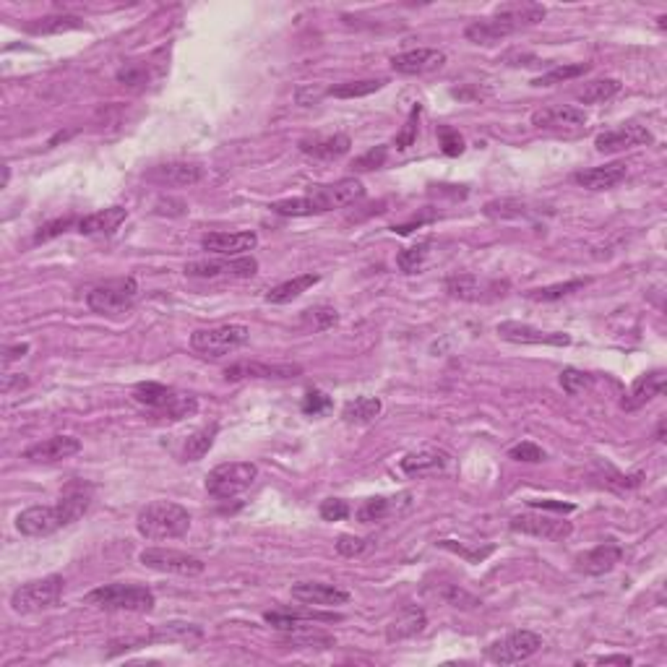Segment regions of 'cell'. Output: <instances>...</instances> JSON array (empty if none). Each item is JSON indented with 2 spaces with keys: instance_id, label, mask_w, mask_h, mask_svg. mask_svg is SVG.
Instances as JSON below:
<instances>
[{
  "instance_id": "cell-1",
  "label": "cell",
  "mask_w": 667,
  "mask_h": 667,
  "mask_svg": "<svg viewBox=\"0 0 667 667\" xmlns=\"http://www.w3.org/2000/svg\"><path fill=\"white\" fill-rule=\"evenodd\" d=\"M363 196H366V188L358 177H342L329 185H313L305 196H298V199L276 201L271 203V211L282 217H313V214L334 211V209H344Z\"/></svg>"
},
{
  "instance_id": "cell-2",
  "label": "cell",
  "mask_w": 667,
  "mask_h": 667,
  "mask_svg": "<svg viewBox=\"0 0 667 667\" xmlns=\"http://www.w3.org/2000/svg\"><path fill=\"white\" fill-rule=\"evenodd\" d=\"M545 8L537 5V3H516V5H503L498 8L496 16L490 19H480V21H472L467 29H465V37L474 45H496L500 39H506L508 34L519 32L524 27H532L537 21L545 19Z\"/></svg>"
},
{
  "instance_id": "cell-3",
  "label": "cell",
  "mask_w": 667,
  "mask_h": 667,
  "mask_svg": "<svg viewBox=\"0 0 667 667\" xmlns=\"http://www.w3.org/2000/svg\"><path fill=\"white\" fill-rule=\"evenodd\" d=\"M136 530L146 539H175L191 530V514L180 503L154 500L138 511Z\"/></svg>"
},
{
  "instance_id": "cell-4",
  "label": "cell",
  "mask_w": 667,
  "mask_h": 667,
  "mask_svg": "<svg viewBox=\"0 0 667 667\" xmlns=\"http://www.w3.org/2000/svg\"><path fill=\"white\" fill-rule=\"evenodd\" d=\"M86 602L100 610H118V613H152L154 610V592L144 584H104L100 589L89 592Z\"/></svg>"
},
{
  "instance_id": "cell-5",
  "label": "cell",
  "mask_w": 667,
  "mask_h": 667,
  "mask_svg": "<svg viewBox=\"0 0 667 667\" xmlns=\"http://www.w3.org/2000/svg\"><path fill=\"white\" fill-rule=\"evenodd\" d=\"M134 399L149 409H154L157 415L169 417V420H183L188 415H194L199 409V401L185 394H177L175 389H169L165 383L157 381H144L134 389Z\"/></svg>"
},
{
  "instance_id": "cell-6",
  "label": "cell",
  "mask_w": 667,
  "mask_h": 667,
  "mask_svg": "<svg viewBox=\"0 0 667 667\" xmlns=\"http://www.w3.org/2000/svg\"><path fill=\"white\" fill-rule=\"evenodd\" d=\"M63 587H66V581L58 573H50V576L27 581V584H21V587L13 589L11 607H13V613H21V615L50 610V607H55L61 602V597H63Z\"/></svg>"
},
{
  "instance_id": "cell-7",
  "label": "cell",
  "mask_w": 667,
  "mask_h": 667,
  "mask_svg": "<svg viewBox=\"0 0 667 667\" xmlns=\"http://www.w3.org/2000/svg\"><path fill=\"white\" fill-rule=\"evenodd\" d=\"M251 339V329L243 324H225V326H214V329H199L191 336V347L199 352L201 358H225L235 350L245 347Z\"/></svg>"
},
{
  "instance_id": "cell-8",
  "label": "cell",
  "mask_w": 667,
  "mask_h": 667,
  "mask_svg": "<svg viewBox=\"0 0 667 667\" xmlns=\"http://www.w3.org/2000/svg\"><path fill=\"white\" fill-rule=\"evenodd\" d=\"M259 477V467L251 462H227L206 474V490L217 500H227L245 493Z\"/></svg>"
},
{
  "instance_id": "cell-9",
  "label": "cell",
  "mask_w": 667,
  "mask_h": 667,
  "mask_svg": "<svg viewBox=\"0 0 667 667\" xmlns=\"http://www.w3.org/2000/svg\"><path fill=\"white\" fill-rule=\"evenodd\" d=\"M136 298H138V282L134 276H123V279H112L95 287L86 295V305L100 316H118V313L131 310Z\"/></svg>"
},
{
  "instance_id": "cell-10",
  "label": "cell",
  "mask_w": 667,
  "mask_h": 667,
  "mask_svg": "<svg viewBox=\"0 0 667 667\" xmlns=\"http://www.w3.org/2000/svg\"><path fill=\"white\" fill-rule=\"evenodd\" d=\"M542 649V636L534 631H514L488 646V660L496 665H519Z\"/></svg>"
},
{
  "instance_id": "cell-11",
  "label": "cell",
  "mask_w": 667,
  "mask_h": 667,
  "mask_svg": "<svg viewBox=\"0 0 667 667\" xmlns=\"http://www.w3.org/2000/svg\"><path fill=\"white\" fill-rule=\"evenodd\" d=\"M259 271V261L251 256L235 259H209V261H191L185 264V276L194 279H248Z\"/></svg>"
},
{
  "instance_id": "cell-12",
  "label": "cell",
  "mask_w": 667,
  "mask_h": 667,
  "mask_svg": "<svg viewBox=\"0 0 667 667\" xmlns=\"http://www.w3.org/2000/svg\"><path fill=\"white\" fill-rule=\"evenodd\" d=\"M141 566L160 571V573H175V576H199L203 573V561L196 556H188L183 550L169 548H146L138 553Z\"/></svg>"
},
{
  "instance_id": "cell-13",
  "label": "cell",
  "mask_w": 667,
  "mask_h": 667,
  "mask_svg": "<svg viewBox=\"0 0 667 667\" xmlns=\"http://www.w3.org/2000/svg\"><path fill=\"white\" fill-rule=\"evenodd\" d=\"M508 527H511V532L542 537V539H566L568 534L573 532L571 522L548 516V514H539V511H524V514L511 516Z\"/></svg>"
},
{
  "instance_id": "cell-14",
  "label": "cell",
  "mask_w": 667,
  "mask_h": 667,
  "mask_svg": "<svg viewBox=\"0 0 667 667\" xmlns=\"http://www.w3.org/2000/svg\"><path fill=\"white\" fill-rule=\"evenodd\" d=\"M68 527L66 514L61 508V503L55 506H32L27 511H21L16 516V530L27 537H47V534L58 532Z\"/></svg>"
},
{
  "instance_id": "cell-15",
  "label": "cell",
  "mask_w": 667,
  "mask_h": 667,
  "mask_svg": "<svg viewBox=\"0 0 667 667\" xmlns=\"http://www.w3.org/2000/svg\"><path fill=\"white\" fill-rule=\"evenodd\" d=\"M78 451H81V441L76 435H53L29 446L24 451V459H29L34 465H55V462L70 459Z\"/></svg>"
},
{
  "instance_id": "cell-16",
  "label": "cell",
  "mask_w": 667,
  "mask_h": 667,
  "mask_svg": "<svg viewBox=\"0 0 667 667\" xmlns=\"http://www.w3.org/2000/svg\"><path fill=\"white\" fill-rule=\"evenodd\" d=\"M498 336L514 344H550V347H568L571 336L564 332H542L530 324H519V321H503L498 324Z\"/></svg>"
},
{
  "instance_id": "cell-17",
  "label": "cell",
  "mask_w": 667,
  "mask_h": 667,
  "mask_svg": "<svg viewBox=\"0 0 667 667\" xmlns=\"http://www.w3.org/2000/svg\"><path fill=\"white\" fill-rule=\"evenodd\" d=\"M498 290H506V284H498V282H482L480 276L474 274H454L446 279V292L457 301H467V302H477V301H488V298H498L503 292Z\"/></svg>"
},
{
  "instance_id": "cell-18",
  "label": "cell",
  "mask_w": 667,
  "mask_h": 667,
  "mask_svg": "<svg viewBox=\"0 0 667 667\" xmlns=\"http://www.w3.org/2000/svg\"><path fill=\"white\" fill-rule=\"evenodd\" d=\"M302 373L301 366H292V363H235V366L225 367V378L227 381H245V378H267V381H290V378H298Z\"/></svg>"
},
{
  "instance_id": "cell-19",
  "label": "cell",
  "mask_w": 667,
  "mask_h": 667,
  "mask_svg": "<svg viewBox=\"0 0 667 667\" xmlns=\"http://www.w3.org/2000/svg\"><path fill=\"white\" fill-rule=\"evenodd\" d=\"M641 144H652V134L646 126L638 123H626L621 128L605 131L595 138V146L602 154H615V152H626L631 146H641Z\"/></svg>"
},
{
  "instance_id": "cell-20",
  "label": "cell",
  "mask_w": 667,
  "mask_h": 667,
  "mask_svg": "<svg viewBox=\"0 0 667 667\" xmlns=\"http://www.w3.org/2000/svg\"><path fill=\"white\" fill-rule=\"evenodd\" d=\"M451 465L449 451L438 449V446H423L417 451H409L399 462L404 474L409 477H425V474H441L443 469Z\"/></svg>"
},
{
  "instance_id": "cell-21",
  "label": "cell",
  "mask_w": 667,
  "mask_h": 667,
  "mask_svg": "<svg viewBox=\"0 0 667 667\" xmlns=\"http://www.w3.org/2000/svg\"><path fill=\"white\" fill-rule=\"evenodd\" d=\"M446 63V53L443 50H433V47H417V50H407L391 58V68L404 76H423L431 73Z\"/></svg>"
},
{
  "instance_id": "cell-22",
  "label": "cell",
  "mask_w": 667,
  "mask_h": 667,
  "mask_svg": "<svg viewBox=\"0 0 667 667\" xmlns=\"http://www.w3.org/2000/svg\"><path fill=\"white\" fill-rule=\"evenodd\" d=\"M665 386H667V375L665 370H652V373H644V375H638L634 381V386H631V391L623 397L621 401V409H626V412H636V409H641V407H646L652 399H657V397H663L665 394Z\"/></svg>"
},
{
  "instance_id": "cell-23",
  "label": "cell",
  "mask_w": 667,
  "mask_h": 667,
  "mask_svg": "<svg viewBox=\"0 0 667 667\" xmlns=\"http://www.w3.org/2000/svg\"><path fill=\"white\" fill-rule=\"evenodd\" d=\"M259 245V235L256 233H209L203 235L201 248L225 259H235L243 256L248 251H253Z\"/></svg>"
},
{
  "instance_id": "cell-24",
  "label": "cell",
  "mask_w": 667,
  "mask_h": 667,
  "mask_svg": "<svg viewBox=\"0 0 667 667\" xmlns=\"http://www.w3.org/2000/svg\"><path fill=\"white\" fill-rule=\"evenodd\" d=\"M292 600L302 602V605H316V607H332V605H347L350 602V592L334 587V584H324V581H301L290 589Z\"/></svg>"
},
{
  "instance_id": "cell-25",
  "label": "cell",
  "mask_w": 667,
  "mask_h": 667,
  "mask_svg": "<svg viewBox=\"0 0 667 667\" xmlns=\"http://www.w3.org/2000/svg\"><path fill=\"white\" fill-rule=\"evenodd\" d=\"M621 558H623V548H621V545H615V542H602L597 548H592V550L576 556V568H579L581 573H589V576H602V573H607V571H613V568L618 566Z\"/></svg>"
},
{
  "instance_id": "cell-26",
  "label": "cell",
  "mask_w": 667,
  "mask_h": 667,
  "mask_svg": "<svg viewBox=\"0 0 667 667\" xmlns=\"http://www.w3.org/2000/svg\"><path fill=\"white\" fill-rule=\"evenodd\" d=\"M626 175H629L626 162H610V165L581 169V172L573 175V180H576L581 188H589V191H610V188H615L618 183H623Z\"/></svg>"
},
{
  "instance_id": "cell-27",
  "label": "cell",
  "mask_w": 667,
  "mask_h": 667,
  "mask_svg": "<svg viewBox=\"0 0 667 667\" xmlns=\"http://www.w3.org/2000/svg\"><path fill=\"white\" fill-rule=\"evenodd\" d=\"M587 123V112L571 104H556V107H545L537 110L532 115L534 128H576Z\"/></svg>"
},
{
  "instance_id": "cell-28",
  "label": "cell",
  "mask_w": 667,
  "mask_h": 667,
  "mask_svg": "<svg viewBox=\"0 0 667 667\" xmlns=\"http://www.w3.org/2000/svg\"><path fill=\"white\" fill-rule=\"evenodd\" d=\"M350 146H352V141L347 134L313 136V138L301 141V152L313 160H339L350 152Z\"/></svg>"
},
{
  "instance_id": "cell-29",
  "label": "cell",
  "mask_w": 667,
  "mask_h": 667,
  "mask_svg": "<svg viewBox=\"0 0 667 667\" xmlns=\"http://www.w3.org/2000/svg\"><path fill=\"white\" fill-rule=\"evenodd\" d=\"M425 626H428L425 610L417 607V605H407V607H401L399 613H397V618L389 623L386 638H389V641H404V638H412V636L423 634Z\"/></svg>"
},
{
  "instance_id": "cell-30",
  "label": "cell",
  "mask_w": 667,
  "mask_h": 667,
  "mask_svg": "<svg viewBox=\"0 0 667 667\" xmlns=\"http://www.w3.org/2000/svg\"><path fill=\"white\" fill-rule=\"evenodd\" d=\"M146 177L160 185H194L203 177V167L194 162H169L154 167Z\"/></svg>"
},
{
  "instance_id": "cell-31",
  "label": "cell",
  "mask_w": 667,
  "mask_h": 667,
  "mask_svg": "<svg viewBox=\"0 0 667 667\" xmlns=\"http://www.w3.org/2000/svg\"><path fill=\"white\" fill-rule=\"evenodd\" d=\"M126 219H128V209L110 206V209H102V211H95V214L78 219L76 230L81 235H112Z\"/></svg>"
},
{
  "instance_id": "cell-32",
  "label": "cell",
  "mask_w": 667,
  "mask_h": 667,
  "mask_svg": "<svg viewBox=\"0 0 667 667\" xmlns=\"http://www.w3.org/2000/svg\"><path fill=\"white\" fill-rule=\"evenodd\" d=\"M61 508H63V514H66L68 524H73V522H78L84 514H86V508H89V503H92V488L89 485H84V482H68L66 488H63V493H61Z\"/></svg>"
},
{
  "instance_id": "cell-33",
  "label": "cell",
  "mask_w": 667,
  "mask_h": 667,
  "mask_svg": "<svg viewBox=\"0 0 667 667\" xmlns=\"http://www.w3.org/2000/svg\"><path fill=\"white\" fill-rule=\"evenodd\" d=\"M203 638V631L196 623H183V621H172L165 626H157L152 634L146 636V641H162V644H196Z\"/></svg>"
},
{
  "instance_id": "cell-34",
  "label": "cell",
  "mask_w": 667,
  "mask_h": 667,
  "mask_svg": "<svg viewBox=\"0 0 667 667\" xmlns=\"http://www.w3.org/2000/svg\"><path fill=\"white\" fill-rule=\"evenodd\" d=\"M318 282H321L318 274H301V276L287 279V282L276 284L274 290H268L267 302H271V305H284V302L301 298L302 292H308V290H310L313 284H318Z\"/></svg>"
},
{
  "instance_id": "cell-35",
  "label": "cell",
  "mask_w": 667,
  "mask_h": 667,
  "mask_svg": "<svg viewBox=\"0 0 667 667\" xmlns=\"http://www.w3.org/2000/svg\"><path fill=\"white\" fill-rule=\"evenodd\" d=\"M336 621V615H308V613H290V610H271V613H264V621H267L271 629L276 631H284V634H292V631H302V629H310V626H302L308 621Z\"/></svg>"
},
{
  "instance_id": "cell-36",
  "label": "cell",
  "mask_w": 667,
  "mask_h": 667,
  "mask_svg": "<svg viewBox=\"0 0 667 667\" xmlns=\"http://www.w3.org/2000/svg\"><path fill=\"white\" fill-rule=\"evenodd\" d=\"M381 409H383V401L378 399V397H358V399L344 404L342 417L350 425H367V423H373L381 415Z\"/></svg>"
},
{
  "instance_id": "cell-37",
  "label": "cell",
  "mask_w": 667,
  "mask_h": 667,
  "mask_svg": "<svg viewBox=\"0 0 667 667\" xmlns=\"http://www.w3.org/2000/svg\"><path fill=\"white\" fill-rule=\"evenodd\" d=\"M84 27V19L73 16V13H53V16H42L32 24H27V32L29 34H63V32H73V29H81Z\"/></svg>"
},
{
  "instance_id": "cell-38",
  "label": "cell",
  "mask_w": 667,
  "mask_h": 667,
  "mask_svg": "<svg viewBox=\"0 0 667 667\" xmlns=\"http://www.w3.org/2000/svg\"><path fill=\"white\" fill-rule=\"evenodd\" d=\"M219 433V425L211 423V425H203L196 433L188 435L185 446H183V462H199L209 454V449L214 446V438Z\"/></svg>"
},
{
  "instance_id": "cell-39",
  "label": "cell",
  "mask_w": 667,
  "mask_h": 667,
  "mask_svg": "<svg viewBox=\"0 0 667 667\" xmlns=\"http://www.w3.org/2000/svg\"><path fill=\"white\" fill-rule=\"evenodd\" d=\"M592 279H568V282H558V284H548V287H537V290H530L527 292V298L534 302H556V301H564L568 295H573V292H581L587 284H589Z\"/></svg>"
},
{
  "instance_id": "cell-40",
  "label": "cell",
  "mask_w": 667,
  "mask_h": 667,
  "mask_svg": "<svg viewBox=\"0 0 667 667\" xmlns=\"http://www.w3.org/2000/svg\"><path fill=\"white\" fill-rule=\"evenodd\" d=\"M485 217L490 219H522V217H532L534 209H530L527 201L519 199H496L485 203Z\"/></svg>"
},
{
  "instance_id": "cell-41",
  "label": "cell",
  "mask_w": 667,
  "mask_h": 667,
  "mask_svg": "<svg viewBox=\"0 0 667 667\" xmlns=\"http://www.w3.org/2000/svg\"><path fill=\"white\" fill-rule=\"evenodd\" d=\"M389 81L386 78H363V81H347V84H339V86H332L326 95L332 97H339V100H355V97H367L378 89H383Z\"/></svg>"
},
{
  "instance_id": "cell-42",
  "label": "cell",
  "mask_w": 667,
  "mask_h": 667,
  "mask_svg": "<svg viewBox=\"0 0 667 667\" xmlns=\"http://www.w3.org/2000/svg\"><path fill=\"white\" fill-rule=\"evenodd\" d=\"M618 92H621V81L618 78H597V81H589L584 86V92L579 95V102H584V104H600V102L613 100Z\"/></svg>"
},
{
  "instance_id": "cell-43",
  "label": "cell",
  "mask_w": 667,
  "mask_h": 667,
  "mask_svg": "<svg viewBox=\"0 0 667 667\" xmlns=\"http://www.w3.org/2000/svg\"><path fill=\"white\" fill-rule=\"evenodd\" d=\"M336 321H339V313L334 308H326V305L302 310L301 318L302 329H308V332H326V329H332Z\"/></svg>"
},
{
  "instance_id": "cell-44",
  "label": "cell",
  "mask_w": 667,
  "mask_h": 667,
  "mask_svg": "<svg viewBox=\"0 0 667 667\" xmlns=\"http://www.w3.org/2000/svg\"><path fill=\"white\" fill-rule=\"evenodd\" d=\"M399 498H367L360 508H358V519L363 522V524H373V522H381V519H386L391 511H397L399 508Z\"/></svg>"
},
{
  "instance_id": "cell-45",
  "label": "cell",
  "mask_w": 667,
  "mask_h": 667,
  "mask_svg": "<svg viewBox=\"0 0 667 667\" xmlns=\"http://www.w3.org/2000/svg\"><path fill=\"white\" fill-rule=\"evenodd\" d=\"M589 63H571V66H556L553 70L537 76L532 84L534 86H553V84H564V81H571V78H579L589 70Z\"/></svg>"
},
{
  "instance_id": "cell-46",
  "label": "cell",
  "mask_w": 667,
  "mask_h": 667,
  "mask_svg": "<svg viewBox=\"0 0 667 667\" xmlns=\"http://www.w3.org/2000/svg\"><path fill=\"white\" fill-rule=\"evenodd\" d=\"M592 383H595V378L589 373L579 370V367H566L561 373V386H564V391H566L568 397H579V394L589 391Z\"/></svg>"
},
{
  "instance_id": "cell-47",
  "label": "cell",
  "mask_w": 667,
  "mask_h": 667,
  "mask_svg": "<svg viewBox=\"0 0 667 667\" xmlns=\"http://www.w3.org/2000/svg\"><path fill=\"white\" fill-rule=\"evenodd\" d=\"M287 646H318V649H326V646H334V636L321 634V631H310V629H302V631H292V634L284 638Z\"/></svg>"
},
{
  "instance_id": "cell-48",
  "label": "cell",
  "mask_w": 667,
  "mask_h": 667,
  "mask_svg": "<svg viewBox=\"0 0 667 667\" xmlns=\"http://www.w3.org/2000/svg\"><path fill=\"white\" fill-rule=\"evenodd\" d=\"M428 248H431V243H417L412 248H404L399 256H397V267L401 271H407V274H415L417 268H423V264H425Z\"/></svg>"
},
{
  "instance_id": "cell-49",
  "label": "cell",
  "mask_w": 667,
  "mask_h": 667,
  "mask_svg": "<svg viewBox=\"0 0 667 667\" xmlns=\"http://www.w3.org/2000/svg\"><path fill=\"white\" fill-rule=\"evenodd\" d=\"M149 81V68L144 63H126L118 70V84L128 86V89H141Z\"/></svg>"
},
{
  "instance_id": "cell-50",
  "label": "cell",
  "mask_w": 667,
  "mask_h": 667,
  "mask_svg": "<svg viewBox=\"0 0 667 667\" xmlns=\"http://www.w3.org/2000/svg\"><path fill=\"white\" fill-rule=\"evenodd\" d=\"M508 457L514 459V462H530V465H537V462H545V451L532 443V441H522V443H516V446H511L508 449Z\"/></svg>"
},
{
  "instance_id": "cell-51",
  "label": "cell",
  "mask_w": 667,
  "mask_h": 667,
  "mask_svg": "<svg viewBox=\"0 0 667 667\" xmlns=\"http://www.w3.org/2000/svg\"><path fill=\"white\" fill-rule=\"evenodd\" d=\"M332 397L329 394H324V391H318V389H310L308 394H305V399H302V412L305 415H324V412H329L332 409Z\"/></svg>"
},
{
  "instance_id": "cell-52",
  "label": "cell",
  "mask_w": 667,
  "mask_h": 667,
  "mask_svg": "<svg viewBox=\"0 0 667 667\" xmlns=\"http://www.w3.org/2000/svg\"><path fill=\"white\" fill-rule=\"evenodd\" d=\"M438 138H441V149H443L446 157H459V154L465 152V138L459 136V131L443 126V128L438 131Z\"/></svg>"
},
{
  "instance_id": "cell-53",
  "label": "cell",
  "mask_w": 667,
  "mask_h": 667,
  "mask_svg": "<svg viewBox=\"0 0 667 667\" xmlns=\"http://www.w3.org/2000/svg\"><path fill=\"white\" fill-rule=\"evenodd\" d=\"M321 519H326V522H342V519H347L350 516V503L342 498H326L321 503Z\"/></svg>"
},
{
  "instance_id": "cell-54",
  "label": "cell",
  "mask_w": 667,
  "mask_h": 667,
  "mask_svg": "<svg viewBox=\"0 0 667 667\" xmlns=\"http://www.w3.org/2000/svg\"><path fill=\"white\" fill-rule=\"evenodd\" d=\"M417 123H420V104L412 107V112H409V118H407L401 134L397 136V146H399V149H407V146L415 144V138H417Z\"/></svg>"
},
{
  "instance_id": "cell-55",
  "label": "cell",
  "mask_w": 667,
  "mask_h": 667,
  "mask_svg": "<svg viewBox=\"0 0 667 667\" xmlns=\"http://www.w3.org/2000/svg\"><path fill=\"white\" fill-rule=\"evenodd\" d=\"M366 548V539H363V537H355V534H342V537L336 539V553L344 556V558H355V556H360Z\"/></svg>"
},
{
  "instance_id": "cell-56",
  "label": "cell",
  "mask_w": 667,
  "mask_h": 667,
  "mask_svg": "<svg viewBox=\"0 0 667 667\" xmlns=\"http://www.w3.org/2000/svg\"><path fill=\"white\" fill-rule=\"evenodd\" d=\"M73 217H66V219H55V222H47V225H42L37 235H34V243H47V240H53V237H58V235H63L68 227H73Z\"/></svg>"
},
{
  "instance_id": "cell-57",
  "label": "cell",
  "mask_w": 667,
  "mask_h": 667,
  "mask_svg": "<svg viewBox=\"0 0 667 667\" xmlns=\"http://www.w3.org/2000/svg\"><path fill=\"white\" fill-rule=\"evenodd\" d=\"M386 160H389V149H386V146H375V149H370L367 154L358 157L352 167H358V169H375V167L386 165Z\"/></svg>"
},
{
  "instance_id": "cell-58",
  "label": "cell",
  "mask_w": 667,
  "mask_h": 667,
  "mask_svg": "<svg viewBox=\"0 0 667 667\" xmlns=\"http://www.w3.org/2000/svg\"><path fill=\"white\" fill-rule=\"evenodd\" d=\"M441 597L449 602V605H454V607H477V605H480L477 597H472L469 592L459 589V587H446V589L441 592Z\"/></svg>"
},
{
  "instance_id": "cell-59",
  "label": "cell",
  "mask_w": 667,
  "mask_h": 667,
  "mask_svg": "<svg viewBox=\"0 0 667 667\" xmlns=\"http://www.w3.org/2000/svg\"><path fill=\"white\" fill-rule=\"evenodd\" d=\"M29 352V344L24 342V344H13V347H5L3 350V366H11L13 360H19V358H24Z\"/></svg>"
},
{
  "instance_id": "cell-60",
  "label": "cell",
  "mask_w": 667,
  "mask_h": 667,
  "mask_svg": "<svg viewBox=\"0 0 667 667\" xmlns=\"http://www.w3.org/2000/svg\"><path fill=\"white\" fill-rule=\"evenodd\" d=\"M537 508H553V511H573L571 503H556V500H532Z\"/></svg>"
},
{
  "instance_id": "cell-61",
  "label": "cell",
  "mask_w": 667,
  "mask_h": 667,
  "mask_svg": "<svg viewBox=\"0 0 667 667\" xmlns=\"http://www.w3.org/2000/svg\"><path fill=\"white\" fill-rule=\"evenodd\" d=\"M27 383H29V381H27V378H21V375H19V378H13V381H11V375H5V378H3V394H11V389H13V386H16V389H24Z\"/></svg>"
},
{
  "instance_id": "cell-62",
  "label": "cell",
  "mask_w": 667,
  "mask_h": 667,
  "mask_svg": "<svg viewBox=\"0 0 667 667\" xmlns=\"http://www.w3.org/2000/svg\"><path fill=\"white\" fill-rule=\"evenodd\" d=\"M597 663L600 665H631L634 660L631 657H600Z\"/></svg>"
},
{
  "instance_id": "cell-63",
  "label": "cell",
  "mask_w": 667,
  "mask_h": 667,
  "mask_svg": "<svg viewBox=\"0 0 667 667\" xmlns=\"http://www.w3.org/2000/svg\"><path fill=\"white\" fill-rule=\"evenodd\" d=\"M657 441H665V423H660V428H657Z\"/></svg>"
}]
</instances>
